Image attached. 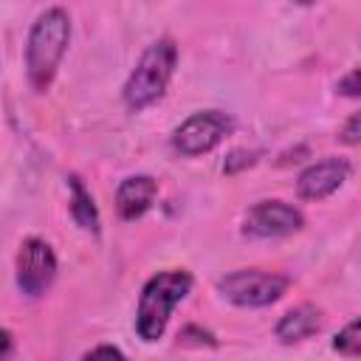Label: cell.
<instances>
[{
  "mask_svg": "<svg viewBox=\"0 0 361 361\" xmlns=\"http://www.w3.org/2000/svg\"><path fill=\"white\" fill-rule=\"evenodd\" d=\"M71 14L62 6H48L31 23L25 39V76L37 93H45L54 85L62 56L71 45Z\"/></svg>",
  "mask_w": 361,
  "mask_h": 361,
  "instance_id": "1",
  "label": "cell"
},
{
  "mask_svg": "<svg viewBox=\"0 0 361 361\" xmlns=\"http://www.w3.org/2000/svg\"><path fill=\"white\" fill-rule=\"evenodd\" d=\"M192 285L195 279L186 268H166L144 282L135 307V333L141 341L152 344L166 333L172 310L192 293Z\"/></svg>",
  "mask_w": 361,
  "mask_h": 361,
  "instance_id": "2",
  "label": "cell"
},
{
  "mask_svg": "<svg viewBox=\"0 0 361 361\" xmlns=\"http://www.w3.org/2000/svg\"><path fill=\"white\" fill-rule=\"evenodd\" d=\"M178 68V45L172 37H158L155 42H149L135 68L130 71L124 87H121V102L130 113H141L147 107H152L169 87L172 76Z\"/></svg>",
  "mask_w": 361,
  "mask_h": 361,
  "instance_id": "3",
  "label": "cell"
},
{
  "mask_svg": "<svg viewBox=\"0 0 361 361\" xmlns=\"http://www.w3.org/2000/svg\"><path fill=\"white\" fill-rule=\"evenodd\" d=\"M290 288V279L276 271L237 268L217 279V290L226 302L237 307H268L279 302Z\"/></svg>",
  "mask_w": 361,
  "mask_h": 361,
  "instance_id": "4",
  "label": "cell"
},
{
  "mask_svg": "<svg viewBox=\"0 0 361 361\" xmlns=\"http://www.w3.org/2000/svg\"><path fill=\"white\" fill-rule=\"evenodd\" d=\"M234 130V118L217 107L209 110H197L192 116H186L169 135V144L178 155L183 158H197L212 152L228 133Z\"/></svg>",
  "mask_w": 361,
  "mask_h": 361,
  "instance_id": "5",
  "label": "cell"
},
{
  "mask_svg": "<svg viewBox=\"0 0 361 361\" xmlns=\"http://www.w3.org/2000/svg\"><path fill=\"white\" fill-rule=\"evenodd\" d=\"M56 271H59L56 251L48 240L25 237L20 243V251H17V259H14V282H17L23 296L39 299L54 285Z\"/></svg>",
  "mask_w": 361,
  "mask_h": 361,
  "instance_id": "6",
  "label": "cell"
},
{
  "mask_svg": "<svg viewBox=\"0 0 361 361\" xmlns=\"http://www.w3.org/2000/svg\"><path fill=\"white\" fill-rule=\"evenodd\" d=\"M305 214L285 200H259L254 203L245 217H243V234L251 240H276V237H290L302 231Z\"/></svg>",
  "mask_w": 361,
  "mask_h": 361,
  "instance_id": "7",
  "label": "cell"
},
{
  "mask_svg": "<svg viewBox=\"0 0 361 361\" xmlns=\"http://www.w3.org/2000/svg\"><path fill=\"white\" fill-rule=\"evenodd\" d=\"M353 175V164L344 155H327L319 158L313 164H307L299 178H296V197L299 200H310L319 203L324 197H330L333 192H338Z\"/></svg>",
  "mask_w": 361,
  "mask_h": 361,
  "instance_id": "8",
  "label": "cell"
},
{
  "mask_svg": "<svg viewBox=\"0 0 361 361\" xmlns=\"http://www.w3.org/2000/svg\"><path fill=\"white\" fill-rule=\"evenodd\" d=\"M158 197V180L152 175H127L116 186V212L121 220L144 217Z\"/></svg>",
  "mask_w": 361,
  "mask_h": 361,
  "instance_id": "9",
  "label": "cell"
},
{
  "mask_svg": "<svg viewBox=\"0 0 361 361\" xmlns=\"http://www.w3.org/2000/svg\"><path fill=\"white\" fill-rule=\"evenodd\" d=\"M324 324V313L322 307L310 305V302H302L296 307H290L288 313L279 316V322L274 324V336L282 341V344H299L310 336H316Z\"/></svg>",
  "mask_w": 361,
  "mask_h": 361,
  "instance_id": "10",
  "label": "cell"
},
{
  "mask_svg": "<svg viewBox=\"0 0 361 361\" xmlns=\"http://www.w3.org/2000/svg\"><path fill=\"white\" fill-rule=\"evenodd\" d=\"M65 180H68V212H71L73 223L82 231L99 237L102 234V214H99V206H96L90 189L85 186V180L79 175H68Z\"/></svg>",
  "mask_w": 361,
  "mask_h": 361,
  "instance_id": "11",
  "label": "cell"
},
{
  "mask_svg": "<svg viewBox=\"0 0 361 361\" xmlns=\"http://www.w3.org/2000/svg\"><path fill=\"white\" fill-rule=\"evenodd\" d=\"M333 350H336L338 355H344V358H358V353H361V330H358V319L347 322V324L336 333V338H333Z\"/></svg>",
  "mask_w": 361,
  "mask_h": 361,
  "instance_id": "12",
  "label": "cell"
},
{
  "mask_svg": "<svg viewBox=\"0 0 361 361\" xmlns=\"http://www.w3.org/2000/svg\"><path fill=\"white\" fill-rule=\"evenodd\" d=\"M178 338H180V344H195V347H217V338H214V333L212 330H203V327H197V324H186L180 333H178Z\"/></svg>",
  "mask_w": 361,
  "mask_h": 361,
  "instance_id": "13",
  "label": "cell"
},
{
  "mask_svg": "<svg viewBox=\"0 0 361 361\" xmlns=\"http://www.w3.org/2000/svg\"><path fill=\"white\" fill-rule=\"evenodd\" d=\"M257 158H259L257 149H231L228 158H226V164H223V172L234 175V172H240V169H245V166H254Z\"/></svg>",
  "mask_w": 361,
  "mask_h": 361,
  "instance_id": "14",
  "label": "cell"
},
{
  "mask_svg": "<svg viewBox=\"0 0 361 361\" xmlns=\"http://www.w3.org/2000/svg\"><path fill=\"white\" fill-rule=\"evenodd\" d=\"M82 361H130L116 344H96L82 355Z\"/></svg>",
  "mask_w": 361,
  "mask_h": 361,
  "instance_id": "15",
  "label": "cell"
},
{
  "mask_svg": "<svg viewBox=\"0 0 361 361\" xmlns=\"http://www.w3.org/2000/svg\"><path fill=\"white\" fill-rule=\"evenodd\" d=\"M338 141L347 144V147H355V144L361 141V116H358V113H353V116L344 121V127H341V133H338Z\"/></svg>",
  "mask_w": 361,
  "mask_h": 361,
  "instance_id": "16",
  "label": "cell"
},
{
  "mask_svg": "<svg viewBox=\"0 0 361 361\" xmlns=\"http://www.w3.org/2000/svg\"><path fill=\"white\" fill-rule=\"evenodd\" d=\"M336 90H338L341 96H347V99H358V93H361V85H358V68H350V71L338 79Z\"/></svg>",
  "mask_w": 361,
  "mask_h": 361,
  "instance_id": "17",
  "label": "cell"
},
{
  "mask_svg": "<svg viewBox=\"0 0 361 361\" xmlns=\"http://www.w3.org/2000/svg\"><path fill=\"white\" fill-rule=\"evenodd\" d=\"M14 355V333L8 327H0V361H8Z\"/></svg>",
  "mask_w": 361,
  "mask_h": 361,
  "instance_id": "18",
  "label": "cell"
}]
</instances>
